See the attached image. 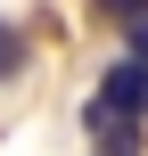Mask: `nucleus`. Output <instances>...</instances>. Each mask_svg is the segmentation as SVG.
<instances>
[{"label":"nucleus","mask_w":148,"mask_h":156,"mask_svg":"<svg viewBox=\"0 0 148 156\" xmlns=\"http://www.w3.org/2000/svg\"><path fill=\"white\" fill-rule=\"evenodd\" d=\"M132 58L148 66V16H132Z\"/></svg>","instance_id":"nucleus-4"},{"label":"nucleus","mask_w":148,"mask_h":156,"mask_svg":"<svg viewBox=\"0 0 148 156\" xmlns=\"http://www.w3.org/2000/svg\"><path fill=\"white\" fill-rule=\"evenodd\" d=\"M16 66H25V33H16V25H0V74H16Z\"/></svg>","instance_id":"nucleus-3"},{"label":"nucleus","mask_w":148,"mask_h":156,"mask_svg":"<svg viewBox=\"0 0 148 156\" xmlns=\"http://www.w3.org/2000/svg\"><path fill=\"white\" fill-rule=\"evenodd\" d=\"M107 8H115L124 25H132V16H148V0H107Z\"/></svg>","instance_id":"nucleus-5"},{"label":"nucleus","mask_w":148,"mask_h":156,"mask_svg":"<svg viewBox=\"0 0 148 156\" xmlns=\"http://www.w3.org/2000/svg\"><path fill=\"white\" fill-rule=\"evenodd\" d=\"M148 115V66L140 58H115L91 90V123H140Z\"/></svg>","instance_id":"nucleus-1"},{"label":"nucleus","mask_w":148,"mask_h":156,"mask_svg":"<svg viewBox=\"0 0 148 156\" xmlns=\"http://www.w3.org/2000/svg\"><path fill=\"white\" fill-rule=\"evenodd\" d=\"M99 132V156H132L140 148V123H91Z\"/></svg>","instance_id":"nucleus-2"}]
</instances>
